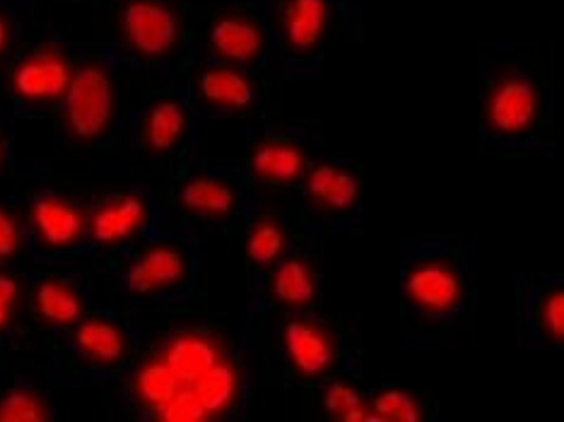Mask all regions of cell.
I'll list each match as a JSON object with an SVG mask.
<instances>
[{"mask_svg": "<svg viewBox=\"0 0 564 422\" xmlns=\"http://www.w3.org/2000/svg\"><path fill=\"white\" fill-rule=\"evenodd\" d=\"M65 116L72 131L94 139L108 127L113 113V88L108 74L97 66L76 72L64 94Z\"/></svg>", "mask_w": 564, "mask_h": 422, "instance_id": "6da1fadb", "label": "cell"}, {"mask_svg": "<svg viewBox=\"0 0 564 422\" xmlns=\"http://www.w3.org/2000/svg\"><path fill=\"white\" fill-rule=\"evenodd\" d=\"M540 106L538 89L529 78L506 75L498 79L486 97V125L499 136L524 134L535 125Z\"/></svg>", "mask_w": 564, "mask_h": 422, "instance_id": "7a4b0ae2", "label": "cell"}, {"mask_svg": "<svg viewBox=\"0 0 564 422\" xmlns=\"http://www.w3.org/2000/svg\"><path fill=\"white\" fill-rule=\"evenodd\" d=\"M121 23L130 45L147 56L167 53L178 37L174 13L153 0L131 1L123 10Z\"/></svg>", "mask_w": 564, "mask_h": 422, "instance_id": "3957f363", "label": "cell"}, {"mask_svg": "<svg viewBox=\"0 0 564 422\" xmlns=\"http://www.w3.org/2000/svg\"><path fill=\"white\" fill-rule=\"evenodd\" d=\"M72 74L59 57L41 55L22 63L13 75L17 93L31 100H44L65 94Z\"/></svg>", "mask_w": 564, "mask_h": 422, "instance_id": "277c9868", "label": "cell"}, {"mask_svg": "<svg viewBox=\"0 0 564 422\" xmlns=\"http://www.w3.org/2000/svg\"><path fill=\"white\" fill-rule=\"evenodd\" d=\"M406 291L417 304L431 310L452 307L459 296V281L447 268L424 264L406 280Z\"/></svg>", "mask_w": 564, "mask_h": 422, "instance_id": "5b68a950", "label": "cell"}, {"mask_svg": "<svg viewBox=\"0 0 564 422\" xmlns=\"http://www.w3.org/2000/svg\"><path fill=\"white\" fill-rule=\"evenodd\" d=\"M214 51L224 58L237 63L257 57L263 46V37L252 23L238 18H223L209 32Z\"/></svg>", "mask_w": 564, "mask_h": 422, "instance_id": "8992f818", "label": "cell"}, {"mask_svg": "<svg viewBox=\"0 0 564 422\" xmlns=\"http://www.w3.org/2000/svg\"><path fill=\"white\" fill-rule=\"evenodd\" d=\"M200 96L208 102L231 109H242L251 105L254 89L250 79L232 67H210L198 79Z\"/></svg>", "mask_w": 564, "mask_h": 422, "instance_id": "52a82bcc", "label": "cell"}, {"mask_svg": "<svg viewBox=\"0 0 564 422\" xmlns=\"http://www.w3.org/2000/svg\"><path fill=\"white\" fill-rule=\"evenodd\" d=\"M307 192L318 204L332 209H346L358 197V183L347 170L323 163L312 170L307 178Z\"/></svg>", "mask_w": 564, "mask_h": 422, "instance_id": "ba28073f", "label": "cell"}, {"mask_svg": "<svg viewBox=\"0 0 564 422\" xmlns=\"http://www.w3.org/2000/svg\"><path fill=\"white\" fill-rule=\"evenodd\" d=\"M184 272V262L176 251L158 247L131 266L126 274L128 286L145 293L178 280Z\"/></svg>", "mask_w": 564, "mask_h": 422, "instance_id": "9c48e42d", "label": "cell"}, {"mask_svg": "<svg viewBox=\"0 0 564 422\" xmlns=\"http://www.w3.org/2000/svg\"><path fill=\"white\" fill-rule=\"evenodd\" d=\"M325 21V0H292L285 17V36L295 50H311L322 37Z\"/></svg>", "mask_w": 564, "mask_h": 422, "instance_id": "30bf717a", "label": "cell"}, {"mask_svg": "<svg viewBox=\"0 0 564 422\" xmlns=\"http://www.w3.org/2000/svg\"><path fill=\"white\" fill-rule=\"evenodd\" d=\"M145 205L135 195H128L100 209L93 220V234L102 242L129 236L143 220Z\"/></svg>", "mask_w": 564, "mask_h": 422, "instance_id": "8fae6325", "label": "cell"}, {"mask_svg": "<svg viewBox=\"0 0 564 422\" xmlns=\"http://www.w3.org/2000/svg\"><path fill=\"white\" fill-rule=\"evenodd\" d=\"M217 363L215 347L197 337H181L166 354V365L180 382L194 383Z\"/></svg>", "mask_w": 564, "mask_h": 422, "instance_id": "7c38bea8", "label": "cell"}, {"mask_svg": "<svg viewBox=\"0 0 564 422\" xmlns=\"http://www.w3.org/2000/svg\"><path fill=\"white\" fill-rule=\"evenodd\" d=\"M32 214L40 234L50 244H68L82 230L79 213L62 201L42 198L34 204Z\"/></svg>", "mask_w": 564, "mask_h": 422, "instance_id": "4fadbf2b", "label": "cell"}, {"mask_svg": "<svg viewBox=\"0 0 564 422\" xmlns=\"http://www.w3.org/2000/svg\"><path fill=\"white\" fill-rule=\"evenodd\" d=\"M288 351L296 367L307 375H315L330 363L329 344L306 324L293 322L285 332Z\"/></svg>", "mask_w": 564, "mask_h": 422, "instance_id": "5bb4252c", "label": "cell"}, {"mask_svg": "<svg viewBox=\"0 0 564 422\" xmlns=\"http://www.w3.org/2000/svg\"><path fill=\"white\" fill-rule=\"evenodd\" d=\"M186 113L176 101L155 104L147 115L144 136L148 147L155 152H165L175 147L186 128Z\"/></svg>", "mask_w": 564, "mask_h": 422, "instance_id": "9a60e30c", "label": "cell"}, {"mask_svg": "<svg viewBox=\"0 0 564 422\" xmlns=\"http://www.w3.org/2000/svg\"><path fill=\"white\" fill-rule=\"evenodd\" d=\"M302 151L288 142H265L252 154L251 167L260 176L275 181L296 178L304 169Z\"/></svg>", "mask_w": 564, "mask_h": 422, "instance_id": "2e32d148", "label": "cell"}, {"mask_svg": "<svg viewBox=\"0 0 564 422\" xmlns=\"http://www.w3.org/2000/svg\"><path fill=\"white\" fill-rule=\"evenodd\" d=\"M181 201L192 212L223 215L231 209L235 196L225 183L210 177H197L184 185Z\"/></svg>", "mask_w": 564, "mask_h": 422, "instance_id": "e0dca14e", "label": "cell"}, {"mask_svg": "<svg viewBox=\"0 0 564 422\" xmlns=\"http://www.w3.org/2000/svg\"><path fill=\"white\" fill-rule=\"evenodd\" d=\"M235 374L232 369L216 363L194 382L193 392L207 413L224 409L234 396Z\"/></svg>", "mask_w": 564, "mask_h": 422, "instance_id": "ac0fdd59", "label": "cell"}, {"mask_svg": "<svg viewBox=\"0 0 564 422\" xmlns=\"http://www.w3.org/2000/svg\"><path fill=\"white\" fill-rule=\"evenodd\" d=\"M77 343L88 354L102 361L119 358L123 350L120 333L104 322H87L77 331Z\"/></svg>", "mask_w": 564, "mask_h": 422, "instance_id": "d6986e66", "label": "cell"}, {"mask_svg": "<svg viewBox=\"0 0 564 422\" xmlns=\"http://www.w3.org/2000/svg\"><path fill=\"white\" fill-rule=\"evenodd\" d=\"M278 297L291 304L308 302L314 295V284L306 268L299 261L289 260L279 266L274 275Z\"/></svg>", "mask_w": 564, "mask_h": 422, "instance_id": "ffe728a7", "label": "cell"}, {"mask_svg": "<svg viewBox=\"0 0 564 422\" xmlns=\"http://www.w3.org/2000/svg\"><path fill=\"white\" fill-rule=\"evenodd\" d=\"M180 381L166 364L154 363L145 366L138 377L141 396L159 409L178 392Z\"/></svg>", "mask_w": 564, "mask_h": 422, "instance_id": "44dd1931", "label": "cell"}, {"mask_svg": "<svg viewBox=\"0 0 564 422\" xmlns=\"http://www.w3.org/2000/svg\"><path fill=\"white\" fill-rule=\"evenodd\" d=\"M36 301L41 313L54 322L70 323L80 312L74 293L55 282L43 283L36 292Z\"/></svg>", "mask_w": 564, "mask_h": 422, "instance_id": "7402d4cb", "label": "cell"}, {"mask_svg": "<svg viewBox=\"0 0 564 422\" xmlns=\"http://www.w3.org/2000/svg\"><path fill=\"white\" fill-rule=\"evenodd\" d=\"M325 405L329 412L347 422L369 421L362 408L359 394L349 386L340 382L330 385L325 394Z\"/></svg>", "mask_w": 564, "mask_h": 422, "instance_id": "603a6c76", "label": "cell"}, {"mask_svg": "<svg viewBox=\"0 0 564 422\" xmlns=\"http://www.w3.org/2000/svg\"><path fill=\"white\" fill-rule=\"evenodd\" d=\"M375 411L381 421L417 422L420 411L414 400L400 390H388L375 401Z\"/></svg>", "mask_w": 564, "mask_h": 422, "instance_id": "cb8c5ba5", "label": "cell"}, {"mask_svg": "<svg viewBox=\"0 0 564 422\" xmlns=\"http://www.w3.org/2000/svg\"><path fill=\"white\" fill-rule=\"evenodd\" d=\"M281 231L273 225H261L251 234L248 241L250 258L258 263H267L278 257L282 249Z\"/></svg>", "mask_w": 564, "mask_h": 422, "instance_id": "d4e9b609", "label": "cell"}, {"mask_svg": "<svg viewBox=\"0 0 564 422\" xmlns=\"http://www.w3.org/2000/svg\"><path fill=\"white\" fill-rule=\"evenodd\" d=\"M156 410L165 421L194 422L203 420L208 414L193 390L178 391L167 403Z\"/></svg>", "mask_w": 564, "mask_h": 422, "instance_id": "484cf974", "label": "cell"}, {"mask_svg": "<svg viewBox=\"0 0 564 422\" xmlns=\"http://www.w3.org/2000/svg\"><path fill=\"white\" fill-rule=\"evenodd\" d=\"M42 415L40 404L28 393L14 392L0 402L1 422H37Z\"/></svg>", "mask_w": 564, "mask_h": 422, "instance_id": "4316f807", "label": "cell"}, {"mask_svg": "<svg viewBox=\"0 0 564 422\" xmlns=\"http://www.w3.org/2000/svg\"><path fill=\"white\" fill-rule=\"evenodd\" d=\"M541 322L551 335L562 338L564 329L563 292L550 294L541 307Z\"/></svg>", "mask_w": 564, "mask_h": 422, "instance_id": "83f0119b", "label": "cell"}, {"mask_svg": "<svg viewBox=\"0 0 564 422\" xmlns=\"http://www.w3.org/2000/svg\"><path fill=\"white\" fill-rule=\"evenodd\" d=\"M17 229L10 217L0 210V257H8L15 250Z\"/></svg>", "mask_w": 564, "mask_h": 422, "instance_id": "f1b7e54d", "label": "cell"}, {"mask_svg": "<svg viewBox=\"0 0 564 422\" xmlns=\"http://www.w3.org/2000/svg\"><path fill=\"white\" fill-rule=\"evenodd\" d=\"M15 295V281L7 275H0V326L8 321Z\"/></svg>", "mask_w": 564, "mask_h": 422, "instance_id": "f546056e", "label": "cell"}, {"mask_svg": "<svg viewBox=\"0 0 564 422\" xmlns=\"http://www.w3.org/2000/svg\"><path fill=\"white\" fill-rule=\"evenodd\" d=\"M8 40V26L2 19H0V52L4 47Z\"/></svg>", "mask_w": 564, "mask_h": 422, "instance_id": "4dcf8cb0", "label": "cell"}, {"mask_svg": "<svg viewBox=\"0 0 564 422\" xmlns=\"http://www.w3.org/2000/svg\"><path fill=\"white\" fill-rule=\"evenodd\" d=\"M2 158H3V150H2V147H1V143H0V162L2 161Z\"/></svg>", "mask_w": 564, "mask_h": 422, "instance_id": "1f68e13d", "label": "cell"}]
</instances>
